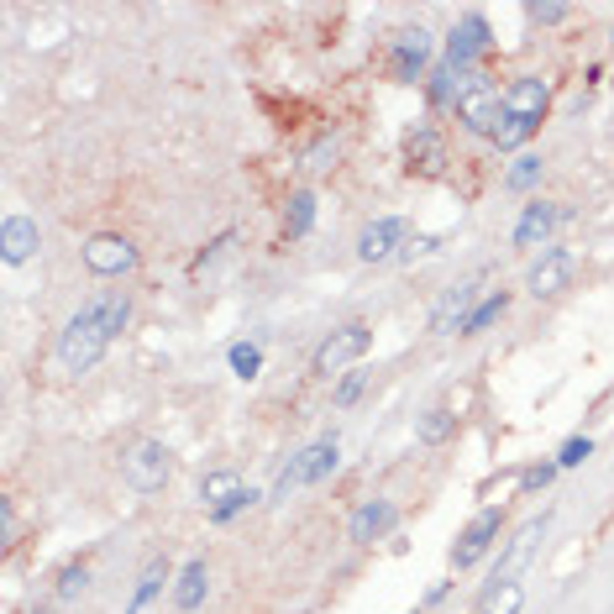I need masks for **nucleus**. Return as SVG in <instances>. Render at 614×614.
Here are the masks:
<instances>
[{
	"mask_svg": "<svg viewBox=\"0 0 614 614\" xmlns=\"http://www.w3.org/2000/svg\"><path fill=\"white\" fill-rule=\"evenodd\" d=\"M126 321H132V294L126 289H94L79 305V315L64 326V336H58V368L64 373H90Z\"/></svg>",
	"mask_w": 614,
	"mask_h": 614,
	"instance_id": "1",
	"label": "nucleus"
},
{
	"mask_svg": "<svg viewBox=\"0 0 614 614\" xmlns=\"http://www.w3.org/2000/svg\"><path fill=\"white\" fill-rule=\"evenodd\" d=\"M546 105H551L546 79H515L504 90V126L494 132V147H520L525 137H536V126L546 121Z\"/></svg>",
	"mask_w": 614,
	"mask_h": 614,
	"instance_id": "2",
	"label": "nucleus"
},
{
	"mask_svg": "<svg viewBox=\"0 0 614 614\" xmlns=\"http://www.w3.org/2000/svg\"><path fill=\"white\" fill-rule=\"evenodd\" d=\"M457 121L468 126V132H478V137L494 142V132L504 126V90L499 85H489V79H478V74H468L462 85H457Z\"/></svg>",
	"mask_w": 614,
	"mask_h": 614,
	"instance_id": "3",
	"label": "nucleus"
},
{
	"mask_svg": "<svg viewBox=\"0 0 614 614\" xmlns=\"http://www.w3.org/2000/svg\"><path fill=\"white\" fill-rule=\"evenodd\" d=\"M373 347V331L362 326V321H353V326L331 331L326 342L315 347V378H347L362 362V353Z\"/></svg>",
	"mask_w": 614,
	"mask_h": 614,
	"instance_id": "4",
	"label": "nucleus"
},
{
	"mask_svg": "<svg viewBox=\"0 0 614 614\" xmlns=\"http://www.w3.org/2000/svg\"><path fill=\"white\" fill-rule=\"evenodd\" d=\"M326 472H336V436H321V442H310L305 451H294L289 468L279 472V483H273V499L300 494V489H310V483H321Z\"/></svg>",
	"mask_w": 614,
	"mask_h": 614,
	"instance_id": "5",
	"label": "nucleus"
},
{
	"mask_svg": "<svg viewBox=\"0 0 614 614\" xmlns=\"http://www.w3.org/2000/svg\"><path fill=\"white\" fill-rule=\"evenodd\" d=\"M121 478L137 489V494H158L168 478H174V457L164 442H132L121 451Z\"/></svg>",
	"mask_w": 614,
	"mask_h": 614,
	"instance_id": "6",
	"label": "nucleus"
},
{
	"mask_svg": "<svg viewBox=\"0 0 614 614\" xmlns=\"http://www.w3.org/2000/svg\"><path fill=\"white\" fill-rule=\"evenodd\" d=\"M85 268L100 273V279H116V273H132L137 268V247L116 232H100L85 242Z\"/></svg>",
	"mask_w": 614,
	"mask_h": 614,
	"instance_id": "7",
	"label": "nucleus"
},
{
	"mask_svg": "<svg viewBox=\"0 0 614 614\" xmlns=\"http://www.w3.org/2000/svg\"><path fill=\"white\" fill-rule=\"evenodd\" d=\"M499 531H504V510H483V515H472L468 531H462L457 546H451V567H472L489 546L499 542Z\"/></svg>",
	"mask_w": 614,
	"mask_h": 614,
	"instance_id": "8",
	"label": "nucleus"
},
{
	"mask_svg": "<svg viewBox=\"0 0 614 614\" xmlns=\"http://www.w3.org/2000/svg\"><path fill=\"white\" fill-rule=\"evenodd\" d=\"M425 64H431V32H425V26H404V32H394L389 74H394V79H415Z\"/></svg>",
	"mask_w": 614,
	"mask_h": 614,
	"instance_id": "9",
	"label": "nucleus"
},
{
	"mask_svg": "<svg viewBox=\"0 0 614 614\" xmlns=\"http://www.w3.org/2000/svg\"><path fill=\"white\" fill-rule=\"evenodd\" d=\"M489 47V22L478 16V11H468L462 22L451 26V37H447V64H451V74L457 69H468L472 58Z\"/></svg>",
	"mask_w": 614,
	"mask_h": 614,
	"instance_id": "10",
	"label": "nucleus"
},
{
	"mask_svg": "<svg viewBox=\"0 0 614 614\" xmlns=\"http://www.w3.org/2000/svg\"><path fill=\"white\" fill-rule=\"evenodd\" d=\"M472 310H478V283H457V289L442 294V305L431 310V331L451 336V331H462V321H468Z\"/></svg>",
	"mask_w": 614,
	"mask_h": 614,
	"instance_id": "11",
	"label": "nucleus"
},
{
	"mask_svg": "<svg viewBox=\"0 0 614 614\" xmlns=\"http://www.w3.org/2000/svg\"><path fill=\"white\" fill-rule=\"evenodd\" d=\"M394 520H400V510H394V499H368V504H362V510L353 515V525H347V536H353L357 546L383 542V536L394 531Z\"/></svg>",
	"mask_w": 614,
	"mask_h": 614,
	"instance_id": "12",
	"label": "nucleus"
},
{
	"mask_svg": "<svg viewBox=\"0 0 614 614\" xmlns=\"http://www.w3.org/2000/svg\"><path fill=\"white\" fill-rule=\"evenodd\" d=\"M400 242H404V221L400 215H383V221H373V226H362V236H357V258L362 263H389Z\"/></svg>",
	"mask_w": 614,
	"mask_h": 614,
	"instance_id": "13",
	"label": "nucleus"
},
{
	"mask_svg": "<svg viewBox=\"0 0 614 614\" xmlns=\"http://www.w3.org/2000/svg\"><path fill=\"white\" fill-rule=\"evenodd\" d=\"M567 279H572V258H567L562 247H546L542 253V263H536V268H531V294H536V300H551V294H562L567 289Z\"/></svg>",
	"mask_w": 614,
	"mask_h": 614,
	"instance_id": "14",
	"label": "nucleus"
},
{
	"mask_svg": "<svg viewBox=\"0 0 614 614\" xmlns=\"http://www.w3.org/2000/svg\"><path fill=\"white\" fill-rule=\"evenodd\" d=\"M37 242H43V236H37V221H32V215H5V221H0V253H5L11 268L32 258Z\"/></svg>",
	"mask_w": 614,
	"mask_h": 614,
	"instance_id": "15",
	"label": "nucleus"
},
{
	"mask_svg": "<svg viewBox=\"0 0 614 614\" xmlns=\"http://www.w3.org/2000/svg\"><path fill=\"white\" fill-rule=\"evenodd\" d=\"M404 158H410V168H421V174H442L447 168V142L436 137L431 126H415L404 137Z\"/></svg>",
	"mask_w": 614,
	"mask_h": 614,
	"instance_id": "16",
	"label": "nucleus"
},
{
	"mask_svg": "<svg viewBox=\"0 0 614 614\" xmlns=\"http://www.w3.org/2000/svg\"><path fill=\"white\" fill-rule=\"evenodd\" d=\"M525 610V583L520 578H494L478 593V614H520Z\"/></svg>",
	"mask_w": 614,
	"mask_h": 614,
	"instance_id": "17",
	"label": "nucleus"
},
{
	"mask_svg": "<svg viewBox=\"0 0 614 614\" xmlns=\"http://www.w3.org/2000/svg\"><path fill=\"white\" fill-rule=\"evenodd\" d=\"M551 226H557V205H546V200L525 205V215H520V226H515V247H542L546 236H551Z\"/></svg>",
	"mask_w": 614,
	"mask_h": 614,
	"instance_id": "18",
	"label": "nucleus"
},
{
	"mask_svg": "<svg viewBox=\"0 0 614 614\" xmlns=\"http://www.w3.org/2000/svg\"><path fill=\"white\" fill-rule=\"evenodd\" d=\"M205 589H211V567L194 557V562H185V572H179L174 604H179V610H200V604H205Z\"/></svg>",
	"mask_w": 614,
	"mask_h": 614,
	"instance_id": "19",
	"label": "nucleus"
},
{
	"mask_svg": "<svg viewBox=\"0 0 614 614\" xmlns=\"http://www.w3.org/2000/svg\"><path fill=\"white\" fill-rule=\"evenodd\" d=\"M542 531H546V515H542V520H531V525L520 531L515 542H510V551L499 557V572H494V578H515V567L531 562V551H536V542H542Z\"/></svg>",
	"mask_w": 614,
	"mask_h": 614,
	"instance_id": "20",
	"label": "nucleus"
},
{
	"mask_svg": "<svg viewBox=\"0 0 614 614\" xmlns=\"http://www.w3.org/2000/svg\"><path fill=\"white\" fill-rule=\"evenodd\" d=\"M315 226V194L310 189H294L289 194V211H283V236H305Z\"/></svg>",
	"mask_w": 614,
	"mask_h": 614,
	"instance_id": "21",
	"label": "nucleus"
},
{
	"mask_svg": "<svg viewBox=\"0 0 614 614\" xmlns=\"http://www.w3.org/2000/svg\"><path fill=\"white\" fill-rule=\"evenodd\" d=\"M236 494H242V478H236V472H205V478H200V499H205L211 510L232 504Z\"/></svg>",
	"mask_w": 614,
	"mask_h": 614,
	"instance_id": "22",
	"label": "nucleus"
},
{
	"mask_svg": "<svg viewBox=\"0 0 614 614\" xmlns=\"http://www.w3.org/2000/svg\"><path fill=\"white\" fill-rule=\"evenodd\" d=\"M504 310H510V294L499 289V294H489V300H478V310H472L468 321H462V331H457V336H478V331H489L499 315H504Z\"/></svg>",
	"mask_w": 614,
	"mask_h": 614,
	"instance_id": "23",
	"label": "nucleus"
},
{
	"mask_svg": "<svg viewBox=\"0 0 614 614\" xmlns=\"http://www.w3.org/2000/svg\"><path fill=\"white\" fill-rule=\"evenodd\" d=\"M168 583V562L158 557V562H147V572H142V583H137V593H132V614H142L147 604H153V593L164 589Z\"/></svg>",
	"mask_w": 614,
	"mask_h": 614,
	"instance_id": "24",
	"label": "nucleus"
},
{
	"mask_svg": "<svg viewBox=\"0 0 614 614\" xmlns=\"http://www.w3.org/2000/svg\"><path fill=\"white\" fill-rule=\"evenodd\" d=\"M451 431H457V415H451V410H425V415H421V442H425V447L447 442Z\"/></svg>",
	"mask_w": 614,
	"mask_h": 614,
	"instance_id": "25",
	"label": "nucleus"
},
{
	"mask_svg": "<svg viewBox=\"0 0 614 614\" xmlns=\"http://www.w3.org/2000/svg\"><path fill=\"white\" fill-rule=\"evenodd\" d=\"M258 368H263V347H258V342H236V347H232V373L236 378H258Z\"/></svg>",
	"mask_w": 614,
	"mask_h": 614,
	"instance_id": "26",
	"label": "nucleus"
},
{
	"mask_svg": "<svg viewBox=\"0 0 614 614\" xmlns=\"http://www.w3.org/2000/svg\"><path fill=\"white\" fill-rule=\"evenodd\" d=\"M536 179H542V158H531V153H525V158H515V168H510V179H504V185H510V189H531Z\"/></svg>",
	"mask_w": 614,
	"mask_h": 614,
	"instance_id": "27",
	"label": "nucleus"
},
{
	"mask_svg": "<svg viewBox=\"0 0 614 614\" xmlns=\"http://www.w3.org/2000/svg\"><path fill=\"white\" fill-rule=\"evenodd\" d=\"M583 457H593V442H589V436H572V442L557 451V468H578Z\"/></svg>",
	"mask_w": 614,
	"mask_h": 614,
	"instance_id": "28",
	"label": "nucleus"
},
{
	"mask_svg": "<svg viewBox=\"0 0 614 614\" xmlns=\"http://www.w3.org/2000/svg\"><path fill=\"white\" fill-rule=\"evenodd\" d=\"M85 578H90V567L69 562V567H64V578H58V599H74V593L85 589Z\"/></svg>",
	"mask_w": 614,
	"mask_h": 614,
	"instance_id": "29",
	"label": "nucleus"
},
{
	"mask_svg": "<svg viewBox=\"0 0 614 614\" xmlns=\"http://www.w3.org/2000/svg\"><path fill=\"white\" fill-rule=\"evenodd\" d=\"M551 478H557V462H542V468H531L525 478H520V489H525V494H536V489H546Z\"/></svg>",
	"mask_w": 614,
	"mask_h": 614,
	"instance_id": "30",
	"label": "nucleus"
},
{
	"mask_svg": "<svg viewBox=\"0 0 614 614\" xmlns=\"http://www.w3.org/2000/svg\"><path fill=\"white\" fill-rule=\"evenodd\" d=\"M336 153H342V147H336V137L315 142V147H310V168H331V164H336Z\"/></svg>",
	"mask_w": 614,
	"mask_h": 614,
	"instance_id": "31",
	"label": "nucleus"
},
{
	"mask_svg": "<svg viewBox=\"0 0 614 614\" xmlns=\"http://www.w3.org/2000/svg\"><path fill=\"white\" fill-rule=\"evenodd\" d=\"M362 383H368V373H347L336 383V404H353L357 394H362Z\"/></svg>",
	"mask_w": 614,
	"mask_h": 614,
	"instance_id": "32",
	"label": "nucleus"
},
{
	"mask_svg": "<svg viewBox=\"0 0 614 614\" xmlns=\"http://www.w3.org/2000/svg\"><path fill=\"white\" fill-rule=\"evenodd\" d=\"M253 499H258V494H253V489H242V494H236L232 504H221V510H211V520H232V515H242V510H247Z\"/></svg>",
	"mask_w": 614,
	"mask_h": 614,
	"instance_id": "33",
	"label": "nucleus"
},
{
	"mask_svg": "<svg viewBox=\"0 0 614 614\" xmlns=\"http://www.w3.org/2000/svg\"><path fill=\"white\" fill-rule=\"evenodd\" d=\"M0 542L5 546L16 542V510H11V499H0Z\"/></svg>",
	"mask_w": 614,
	"mask_h": 614,
	"instance_id": "34",
	"label": "nucleus"
},
{
	"mask_svg": "<svg viewBox=\"0 0 614 614\" xmlns=\"http://www.w3.org/2000/svg\"><path fill=\"white\" fill-rule=\"evenodd\" d=\"M531 16L551 26V22H562V16H567V5H531Z\"/></svg>",
	"mask_w": 614,
	"mask_h": 614,
	"instance_id": "35",
	"label": "nucleus"
}]
</instances>
